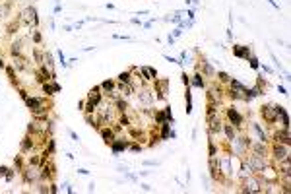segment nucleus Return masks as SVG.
Segmentation results:
<instances>
[{"instance_id": "nucleus-5", "label": "nucleus", "mask_w": 291, "mask_h": 194, "mask_svg": "<svg viewBox=\"0 0 291 194\" xmlns=\"http://www.w3.org/2000/svg\"><path fill=\"white\" fill-rule=\"evenodd\" d=\"M43 89H45V93H58V91H60V85L58 84H47L45 82Z\"/></svg>"}, {"instance_id": "nucleus-9", "label": "nucleus", "mask_w": 291, "mask_h": 194, "mask_svg": "<svg viewBox=\"0 0 291 194\" xmlns=\"http://www.w3.org/2000/svg\"><path fill=\"white\" fill-rule=\"evenodd\" d=\"M118 80H120L122 84H130V74H128V72H122V74L118 76Z\"/></svg>"}, {"instance_id": "nucleus-11", "label": "nucleus", "mask_w": 291, "mask_h": 194, "mask_svg": "<svg viewBox=\"0 0 291 194\" xmlns=\"http://www.w3.org/2000/svg\"><path fill=\"white\" fill-rule=\"evenodd\" d=\"M31 146H33V144H31V140H29V138H25V140H23V144H21V148H23V151H27V149H31Z\"/></svg>"}, {"instance_id": "nucleus-13", "label": "nucleus", "mask_w": 291, "mask_h": 194, "mask_svg": "<svg viewBox=\"0 0 291 194\" xmlns=\"http://www.w3.org/2000/svg\"><path fill=\"white\" fill-rule=\"evenodd\" d=\"M225 132H227V136L233 140V136H235V134H233V128H231V126H225Z\"/></svg>"}, {"instance_id": "nucleus-2", "label": "nucleus", "mask_w": 291, "mask_h": 194, "mask_svg": "<svg viewBox=\"0 0 291 194\" xmlns=\"http://www.w3.org/2000/svg\"><path fill=\"white\" fill-rule=\"evenodd\" d=\"M233 54L235 56H239V58H248V54H250V51H248V47H233Z\"/></svg>"}, {"instance_id": "nucleus-15", "label": "nucleus", "mask_w": 291, "mask_h": 194, "mask_svg": "<svg viewBox=\"0 0 291 194\" xmlns=\"http://www.w3.org/2000/svg\"><path fill=\"white\" fill-rule=\"evenodd\" d=\"M157 120H159V122H165L167 118H165V115H163V113H157Z\"/></svg>"}, {"instance_id": "nucleus-12", "label": "nucleus", "mask_w": 291, "mask_h": 194, "mask_svg": "<svg viewBox=\"0 0 291 194\" xmlns=\"http://www.w3.org/2000/svg\"><path fill=\"white\" fill-rule=\"evenodd\" d=\"M113 85H115L113 82H103V85H101V87H103V89H107V91H111V89H113Z\"/></svg>"}, {"instance_id": "nucleus-16", "label": "nucleus", "mask_w": 291, "mask_h": 194, "mask_svg": "<svg viewBox=\"0 0 291 194\" xmlns=\"http://www.w3.org/2000/svg\"><path fill=\"white\" fill-rule=\"evenodd\" d=\"M219 78H221V80H223V82H225V80H229V76H227L225 72H221V74H219Z\"/></svg>"}, {"instance_id": "nucleus-4", "label": "nucleus", "mask_w": 291, "mask_h": 194, "mask_svg": "<svg viewBox=\"0 0 291 194\" xmlns=\"http://www.w3.org/2000/svg\"><path fill=\"white\" fill-rule=\"evenodd\" d=\"M276 113L281 116V120H283V128H287V126H289V116H287L285 109H283V107H276Z\"/></svg>"}, {"instance_id": "nucleus-17", "label": "nucleus", "mask_w": 291, "mask_h": 194, "mask_svg": "<svg viewBox=\"0 0 291 194\" xmlns=\"http://www.w3.org/2000/svg\"><path fill=\"white\" fill-rule=\"evenodd\" d=\"M2 66H4V62H2V58H0V68H2Z\"/></svg>"}, {"instance_id": "nucleus-14", "label": "nucleus", "mask_w": 291, "mask_h": 194, "mask_svg": "<svg viewBox=\"0 0 291 194\" xmlns=\"http://www.w3.org/2000/svg\"><path fill=\"white\" fill-rule=\"evenodd\" d=\"M250 66L256 70V68H258V60H256V58H250Z\"/></svg>"}, {"instance_id": "nucleus-10", "label": "nucleus", "mask_w": 291, "mask_h": 194, "mask_svg": "<svg viewBox=\"0 0 291 194\" xmlns=\"http://www.w3.org/2000/svg\"><path fill=\"white\" fill-rule=\"evenodd\" d=\"M196 87H204V80H202L200 76H194V82H192Z\"/></svg>"}, {"instance_id": "nucleus-1", "label": "nucleus", "mask_w": 291, "mask_h": 194, "mask_svg": "<svg viewBox=\"0 0 291 194\" xmlns=\"http://www.w3.org/2000/svg\"><path fill=\"white\" fill-rule=\"evenodd\" d=\"M274 153H276V157H278V159H285V161L289 159V149H287V148H283V146H279V144L276 146Z\"/></svg>"}, {"instance_id": "nucleus-6", "label": "nucleus", "mask_w": 291, "mask_h": 194, "mask_svg": "<svg viewBox=\"0 0 291 194\" xmlns=\"http://www.w3.org/2000/svg\"><path fill=\"white\" fill-rule=\"evenodd\" d=\"M101 136L105 138V142H107V144H113V140H115V136H113V130H109V128L101 130Z\"/></svg>"}, {"instance_id": "nucleus-3", "label": "nucleus", "mask_w": 291, "mask_h": 194, "mask_svg": "<svg viewBox=\"0 0 291 194\" xmlns=\"http://www.w3.org/2000/svg\"><path fill=\"white\" fill-rule=\"evenodd\" d=\"M227 116H229V120H231L233 124H237V126H241V122H243V116L237 113L235 109H229L227 111Z\"/></svg>"}, {"instance_id": "nucleus-8", "label": "nucleus", "mask_w": 291, "mask_h": 194, "mask_svg": "<svg viewBox=\"0 0 291 194\" xmlns=\"http://www.w3.org/2000/svg\"><path fill=\"white\" fill-rule=\"evenodd\" d=\"M262 115H264L268 120H274V118H276L274 113H272V107H264V109H262Z\"/></svg>"}, {"instance_id": "nucleus-7", "label": "nucleus", "mask_w": 291, "mask_h": 194, "mask_svg": "<svg viewBox=\"0 0 291 194\" xmlns=\"http://www.w3.org/2000/svg\"><path fill=\"white\" fill-rule=\"evenodd\" d=\"M126 148H128L126 142H115V140H113V151H115V153H118V151H122V149H126Z\"/></svg>"}]
</instances>
